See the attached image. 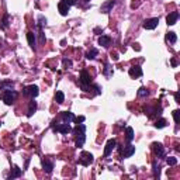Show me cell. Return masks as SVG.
I'll return each mask as SVG.
<instances>
[{"label": "cell", "mask_w": 180, "mask_h": 180, "mask_svg": "<svg viewBox=\"0 0 180 180\" xmlns=\"http://www.w3.org/2000/svg\"><path fill=\"white\" fill-rule=\"evenodd\" d=\"M79 84H80L82 90L89 92V87H90V84H92V78H90V75H89L87 70H82L80 78H79Z\"/></svg>", "instance_id": "3"}, {"label": "cell", "mask_w": 180, "mask_h": 180, "mask_svg": "<svg viewBox=\"0 0 180 180\" xmlns=\"http://www.w3.org/2000/svg\"><path fill=\"white\" fill-rule=\"evenodd\" d=\"M158 24H159V19L158 17H152V19H146L143 21L142 27L145 30H155L158 27Z\"/></svg>", "instance_id": "7"}, {"label": "cell", "mask_w": 180, "mask_h": 180, "mask_svg": "<svg viewBox=\"0 0 180 180\" xmlns=\"http://www.w3.org/2000/svg\"><path fill=\"white\" fill-rule=\"evenodd\" d=\"M125 135H127V141L131 142V141L134 139V129L131 128V127H127V128H125Z\"/></svg>", "instance_id": "22"}, {"label": "cell", "mask_w": 180, "mask_h": 180, "mask_svg": "<svg viewBox=\"0 0 180 180\" xmlns=\"http://www.w3.org/2000/svg\"><path fill=\"white\" fill-rule=\"evenodd\" d=\"M97 55H99V51H97L96 48H92V49L86 54V58H87V59H94Z\"/></svg>", "instance_id": "26"}, {"label": "cell", "mask_w": 180, "mask_h": 180, "mask_svg": "<svg viewBox=\"0 0 180 180\" xmlns=\"http://www.w3.org/2000/svg\"><path fill=\"white\" fill-rule=\"evenodd\" d=\"M177 20H179V13H177V11H173V13H170L166 17V23H167V25H175V24L177 23Z\"/></svg>", "instance_id": "12"}, {"label": "cell", "mask_w": 180, "mask_h": 180, "mask_svg": "<svg viewBox=\"0 0 180 180\" xmlns=\"http://www.w3.org/2000/svg\"><path fill=\"white\" fill-rule=\"evenodd\" d=\"M93 161H94V158H93V155L90 152H86V151H83V152L80 153L79 163H80L82 166H89V165H92Z\"/></svg>", "instance_id": "4"}, {"label": "cell", "mask_w": 180, "mask_h": 180, "mask_svg": "<svg viewBox=\"0 0 180 180\" xmlns=\"http://www.w3.org/2000/svg\"><path fill=\"white\" fill-rule=\"evenodd\" d=\"M13 82L11 80H6V82H0V89L1 90H9V89L13 87Z\"/></svg>", "instance_id": "21"}, {"label": "cell", "mask_w": 180, "mask_h": 180, "mask_svg": "<svg viewBox=\"0 0 180 180\" xmlns=\"http://www.w3.org/2000/svg\"><path fill=\"white\" fill-rule=\"evenodd\" d=\"M75 121H76V122H83V121H84V117H83V116L76 117V120H75Z\"/></svg>", "instance_id": "37"}, {"label": "cell", "mask_w": 180, "mask_h": 180, "mask_svg": "<svg viewBox=\"0 0 180 180\" xmlns=\"http://www.w3.org/2000/svg\"><path fill=\"white\" fill-rule=\"evenodd\" d=\"M35 110H37V102H34V99H32V102H30V106H28V113L27 116L31 117L34 113H35Z\"/></svg>", "instance_id": "19"}, {"label": "cell", "mask_w": 180, "mask_h": 180, "mask_svg": "<svg viewBox=\"0 0 180 180\" xmlns=\"http://www.w3.org/2000/svg\"><path fill=\"white\" fill-rule=\"evenodd\" d=\"M17 92H14V90H11V89H9V90H3V93L0 94V99L3 100V102L7 104V106H11V104H14V102H16V99H17Z\"/></svg>", "instance_id": "2"}, {"label": "cell", "mask_w": 180, "mask_h": 180, "mask_svg": "<svg viewBox=\"0 0 180 180\" xmlns=\"http://www.w3.org/2000/svg\"><path fill=\"white\" fill-rule=\"evenodd\" d=\"M44 25H46V19L42 16V14H40V16H38V28H40V30H42V27H44Z\"/></svg>", "instance_id": "27"}, {"label": "cell", "mask_w": 180, "mask_h": 180, "mask_svg": "<svg viewBox=\"0 0 180 180\" xmlns=\"http://www.w3.org/2000/svg\"><path fill=\"white\" fill-rule=\"evenodd\" d=\"M111 42V38L108 37V35H100L99 37V44L102 46H108Z\"/></svg>", "instance_id": "17"}, {"label": "cell", "mask_w": 180, "mask_h": 180, "mask_svg": "<svg viewBox=\"0 0 180 180\" xmlns=\"http://www.w3.org/2000/svg\"><path fill=\"white\" fill-rule=\"evenodd\" d=\"M103 73H104V76H107V78L113 76V68H111L110 63H106V65H104V70H103Z\"/></svg>", "instance_id": "24"}, {"label": "cell", "mask_w": 180, "mask_h": 180, "mask_svg": "<svg viewBox=\"0 0 180 180\" xmlns=\"http://www.w3.org/2000/svg\"><path fill=\"white\" fill-rule=\"evenodd\" d=\"M172 65H173V66H176V65H177V62H176V59H172Z\"/></svg>", "instance_id": "40"}, {"label": "cell", "mask_w": 180, "mask_h": 180, "mask_svg": "<svg viewBox=\"0 0 180 180\" xmlns=\"http://www.w3.org/2000/svg\"><path fill=\"white\" fill-rule=\"evenodd\" d=\"M166 162H167V165H169V166H175V165H177V158L169 156L166 159Z\"/></svg>", "instance_id": "30"}, {"label": "cell", "mask_w": 180, "mask_h": 180, "mask_svg": "<svg viewBox=\"0 0 180 180\" xmlns=\"http://www.w3.org/2000/svg\"><path fill=\"white\" fill-rule=\"evenodd\" d=\"M166 40L170 42V44H175V42L177 41V35H176V32L169 31L167 32V35H166Z\"/></svg>", "instance_id": "23"}, {"label": "cell", "mask_w": 180, "mask_h": 180, "mask_svg": "<svg viewBox=\"0 0 180 180\" xmlns=\"http://www.w3.org/2000/svg\"><path fill=\"white\" fill-rule=\"evenodd\" d=\"M27 40H28V44H30V46L31 48H34L35 49V34L34 32H31V31H28L27 32Z\"/></svg>", "instance_id": "18"}, {"label": "cell", "mask_w": 180, "mask_h": 180, "mask_svg": "<svg viewBox=\"0 0 180 180\" xmlns=\"http://www.w3.org/2000/svg\"><path fill=\"white\" fill-rule=\"evenodd\" d=\"M21 173H23V170L20 169L19 166H14V169H13V172L10 173V176H9V179H14V177H20L21 176Z\"/></svg>", "instance_id": "20"}, {"label": "cell", "mask_w": 180, "mask_h": 180, "mask_svg": "<svg viewBox=\"0 0 180 180\" xmlns=\"http://www.w3.org/2000/svg\"><path fill=\"white\" fill-rule=\"evenodd\" d=\"M42 167H44V172L49 175L52 172V169H54V163H52L49 159H44V161H42Z\"/></svg>", "instance_id": "14"}, {"label": "cell", "mask_w": 180, "mask_h": 180, "mask_svg": "<svg viewBox=\"0 0 180 180\" xmlns=\"http://www.w3.org/2000/svg\"><path fill=\"white\" fill-rule=\"evenodd\" d=\"M152 151L156 153L158 156H163L165 155V148L161 142H153L152 143Z\"/></svg>", "instance_id": "10"}, {"label": "cell", "mask_w": 180, "mask_h": 180, "mask_svg": "<svg viewBox=\"0 0 180 180\" xmlns=\"http://www.w3.org/2000/svg\"><path fill=\"white\" fill-rule=\"evenodd\" d=\"M102 31H103L102 28H94V32H102Z\"/></svg>", "instance_id": "39"}, {"label": "cell", "mask_w": 180, "mask_h": 180, "mask_svg": "<svg viewBox=\"0 0 180 180\" xmlns=\"http://www.w3.org/2000/svg\"><path fill=\"white\" fill-rule=\"evenodd\" d=\"M148 94H149V92L146 90V87H143V86L142 87H139V90H138V96L139 97H146Z\"/></svg>", "instance_id": "29"}, {"label": "cell", "mask_w": 180, "mask_h": 180, "mask_svg": "<svg viewBox=\"0 0 180 180\" xmlns=\"http://www.w3.org/2000/svg\"><path fill=\"white\" fill-rule=\"evenodd\" d=\"M52 129H54V132H60V134H69V132H72V127L68 122H63V124H59V125H55V122H54L52 124Z\"/></svg>", "instance_id": "5"}, {"label": "cell", "mask_w": 180, "mask_h": 180, "mask_svg": "<svg viewBox=\"0 0 180 180\" xmlns=\"http://www.w3.org/2000/svg\"><path fill=\"white\" fill-rule=\"evenodd\" d=\"M134 153H135V146L128 145V146H125L124 152H122V158H129V156H132Z\"/></svg>", "instance_id": "16"}, {"label": "cell", "mask_w": 180, "mask_h": 180, "mask_svg": "<svg viewBox=\"0 0 180 180\" xmlns=\"http://www.w3.org/2000/svg\"><path fill=\"white\" fill-rule=\"evenodd\" d=\"M62 3H65V4H68L70 7V6H73V4H76V0H60Z\"/></svg>", "instance_id": "35"}, {"label": "cell", "mask_w": 180, "mask_h": 180, "mask_svg": "<svg viewBox=\"0 0 180 180\" xmlns=\"http://www.w3.org/2000/svg\"><path fill=\"white\" fill-rule=\"evenodd\" d=\"M175 100H176V103H180V100H179V93H175Z\"/></svg>", "instance_id": "38"}, {"label": "cell", "mask_w": 180, "mask_h": 180, "mask_svg": "<svg viewBox=\"0 0 180 180\" xmlns=\"http://www.w3.org/2000/svg\"><path fill=\"white\" fill-rule=\"evenodd\" d=\"M159 173H161V166L159 165H156V162H153V175L156 176H159Z\"/></svg>", "instance_id": "31"}, {"label": "cell", "mask_w": 180, "mask_h": 180, "mask_svg": "<svg viewBox=\"0 0 180 180\" xmlns=\"http://www.w3.org/2000/svg\"><path fill=\"white\" fill-rule=\"evenodd\" d=\"M143 111H145V114L148 113V116H149V114H151V108H149V107H146V108H145V110H143ZM161 111H162V108H161V107H159L158 110H156V108H155V110H153V113H158V114H161Z\"/></svg>", "instance_id": "32"}, {"label": "cell", "mask_w": 180, "mask_h": 180, "mask_svg": "<svg viewBox=\"0 0 180 180\" xmlns=\"http://www.w3.org/2000/svg\"><path fill=\"white\" fill-rule=\"evenodd\" d=\"M117 146V141L114 138L113 139H108V141H107V143H106V148H104V156H108V155H110L111 152H113V149L116 148Z\"/></svg>", "instance_id": "8"}, {"label": "cell", "mask_w": 180, "mask_h": 180, "mask_svg": "<svg viewBox=\"0 0 180 180\" xmlns=\"http://www.w3.org/2000/svg\"><path fill=\"white\" fill-rule=\"evenodd\" d=\"M83 1H90V0H83Z\"/></svg>", "instance_id": "42"}, {"label": "cell", "mask_w": 180, "mask_h": 180, "mask_svg": "<svg viewBox=\"0 0 180 180\" xmlns=\"http://www.w3.org/2000/svg\"><path fill=\"white\" fill-rule=\"evenodd\" d=\"M114 4H116V1L114 0H107L106 3H103L102 7H100V11L104 14H108L111 11V9L114 7Z\"/></svg>", "instance_id": "9"}, {"label": "cell", "mask_w": 180, "mask_h": 180, "mask_svg": "<svg viewBox=\"0 0 180 180\" xmlns=\"http://www.w3.org/2000/svg\"><path fill=\"white\" fill-rule=\"evenodd\" d=\"M72 131H73V134L76 135V141H75L76 146H78V148H82L84 145V141H86V125L79 124L78 122V125H76Z\"/></svg>", "instance_id": "1"}, {"label": "cell", "mask_w": 180, "mask_h": 180, "mask_svg": "<svg viewBox=\"0 0 180 180\" xmlns=\"http://www.w3.org/2000/svg\"><path fill=\"white\" fill-rule=\"evenodd\" d=\"M179 113H180L179 110H175V111H173V118H175V122H176V124H179Z\"/></svg>", "instance_id": "36"}, {"label": "cell", "mask_w": 180, "mask_h": 180, "mask_svg": "<svg viewBox=\"0 0 180 180\" xmlns=\"http://www.w3.org/2000/svg\"><path fill=\"white\" fill-rule=\"evenodd\" d=\"M166 124H167V121L165 120V118H161V120H158L156 122H155V127H156V128H165Z\"/></svg>", "instance_id": "28"}, {"label": "cell", "mask_w": 180, "mask_h": 180, "mask_svg": "<svg viewBox=\"0 0 180 180\" xmlns=\"http://www.w3.org/2000/svg\"><path fill=\"white\" fill-rule=\"evenodd\" d=\"M128 73L131 78H141V76H142V69H141L139 66H131Z\"/></svg>", "instance_id": "11"}, {"label": "cell", "mask_w": 180, "mask_h": 180, "mask_svg": "<svg viewBox=\"0 0 180 180\" xmlns=\"http://www.w3.org/2000/svg\"><path fill=\"white\" fill-rule=\"evenodd\" d=\"M62 62H63V66H65V68H66V69L72 66V60H70V59H66V58H65V59L62 60Z\"/></svg>", "instance_id": "33"}, {"label": "cell", "mask_w": 180, "mask_h": 180, "mask_svg": "<svg viewBox=\"0 0 180 180\" xmlns=\"http://www.w3.org/2000/svg\"><path fill=\"white\" fill-rule=\"evenodd\" d=\"M1 23H3V24H1V27H3V28H6L7 25H9V16H7V14L4 16V19H3V21H1Z\"/></svg>", "instance_id": "34"}, {"label": "cell", "mask_w": 180, "mask_h": 180, "mask_svg": "<svg viewBox=\"0 0 180 180\" xmlns=\"http://www.w3.org/2000/svg\"><path fill=\"white\" fill-rule=\"evenodd\" d=\"M55 100L58 104H62V103L65 102V94L63 92H56L55 93Z\"/></svg>", "instance_id": "25"}, {"label": "cell", "mask_w": 180, "mask_h": 180, "mask_svg": "<svg viewBox=\"0 0 180 180\" xmlns=\"http://www.w3.org/2000/svg\"><path fill=\"white\" fill-rule=\"evenodd\" d=\"M38 93H40V89H38L37 84H31V86H27V87L23 89V94H24V96H31L32 99H34V97H37Z\"/></svg>", "instance_id": "6"}, {"label": "cell", "mask_w": 180, "mask_h": 180, "mask_svg": "<svg viewBox=\"0 0 180 180\" xmlns=\"http://www.w3.org/2000/svg\"><path fill=\"white\" fill-rule=\"evenodd\" d=\"M62 118H63V122H68V124H72V122L76 120L75 114L70 113V111H63V113H62Z\"/></svg>", "instance_id": "13"}, {"label": "cell", "mask_w": 180, "mask_h": 180, "mask_svg": "<svg viewBox=\"0 0 180 180\" xmlns=\"http://www.w3.org/2000/svg\"><path fill=\"white\" fill-rule=\"evenodd\" d=\"M1 124H3V122H1V121H0V127H1Z\"/></svg>", "instance_id": "41"}, {"label": "cell", "mask_w": 180, "mask_h": 180, "mask_svg": "<svg viewBox=\"0 0 180 180\" xmlns=\"http://www.w3.org/2000/svg\"><path fill=\"white\" fill-rule=\"evenodd\" d=\"M69 6L65 4V3H62V1H59L58 3V10H59V13L62 14V16H68V13H69Z\"/></svg>", "instance_id": "15"}]
</instances>
